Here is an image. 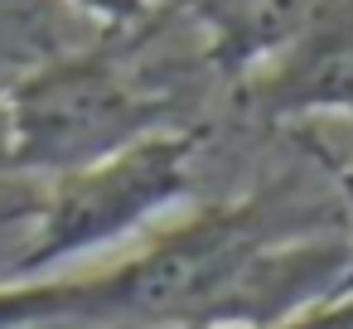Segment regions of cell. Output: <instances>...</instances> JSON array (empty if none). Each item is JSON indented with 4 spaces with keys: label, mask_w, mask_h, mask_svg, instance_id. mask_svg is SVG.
<instances>
[{
    "label": "cell",
    "mask_w": 353,
    "mask_h": 329,
    "mask_svg": "<svg viewBox=\"0 0 353 329\" xmlns=\"http://www.w3.org/2000/svg\"><path fill=\"white\" fill-rule=\"evenodd\" d=\"M170 107L165 92H150V83L107 49L49 59L0 97L6 170L49 179L107 160L155 131H179Z\"/></svg>",
    "instance_id": "6da1fadb"
},
{
    "label": "cell",
    "mask_w": 353,
    "mask_h": 329,
    "mask_svg": "<svg viewBox=\"0 0 353 329\" xmlns=\"http://www.w3.org/2000/svg\"><path fill=\"white\" fill-rule=\"evenodd\" d=\"M199 131H155L107 160L49 175L39 203L30 208V237L10 276H49L63 261L97 257L121 237H136L160 213H170L194 184Z\"/></svg>",
    "instance_id": "7a4b0ae2"
},
{
    "label": "cell",
    "mask_w": 353,
    "mask_h": 329,
    "mask_svg": "<svg viewBox=\"0 0 353 329\" xmlns=\"http://www.w3.org/2000/svg\"><path fill=\"white\" fill-rule=\"evenodd\" d=\"M247 73L252 117L271 126L339 117L353 126V0H319L310 20Z\"/></svg>",
    "instance_id": "3957f363"
},
{
    "label": "cell",
    "mask_w": 353,
    "mask_h": 329,
    "mask_svg": "<svg viewBox=\"0 0 353 329\" xmlns=\"http://www.w3.org/2000/svg\"><path fill=\"white\" fill-rule=\"evenodd\" d=\"M73 6L83 15H92V20H102L107 30H136V25H145L155 15L160 0H73Z\"/></svg>",
    "instance_id": "277c9868"
},
{
    "label": "cell",
    "mask_w": 353,
    "mask_h": 329,
    "mask_svg": "<svg viewBox=\"0 0 353 329\" xmlns=\"http://www.w3.org/2000/svg\"><path fill=\"white\" fill-rule=\"evenodd\" d=\"M329 184L339 189V203H343V223H348V271H343L339 290H353V160H348V165H329Z\"/></svg>",
    "instance_id": "5b68a950"
}]
</instances>
